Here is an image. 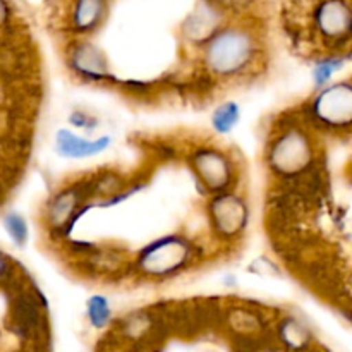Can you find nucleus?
<instances>
[{"mask_svg":"<svg viewBox=\"0 0 352 352\" xmlns=\"http://www.w3.org/2000/svg\"><path fill=\"white\" fill-rule=\"evenodd\" d=\"M248 55H250V45L246 38L241 34L237 36L226 34L217 40V43L210 50V62L217 71L230 72L239 69L243 62H246Z\"/></svg>","mask_w":352,"mask_h":352,"instance_id":"nucleus-1","label":"nucleus"},{"mask_svg":"<svg viewBox=\"0 0 352 352\" xmlns=\"http://www.w3.org/2000/svg\"><path fill=\"white\" fill-rule=\"evenodd\" d=\"M318 112L330 122H349L352 120V89L337 86L320 98Z\"/></svg>","mask_w":352,"mask_h":352,"instance_id":"nucleus-2","label":"nucleus"},{"mask_svg":"<svg viewBox=\"0 0 352 352\" xmlns=\"http://www.w3.org/2000/svg\"><path fill=\"white\" fill-rule=\"evenodd\" d=\"M57 144L58 151L65 157H86V155L98 153L100 150H103V144H107V140L98 141V143H91V141H85L76 138L74 134L65 133L60 131L57 136Z\"/></svg>","mask_w":352,"mask_h":352,"instance_id":"nucleus-3","label":"nucleus"},{"mask_svg":"<svg viewBox=\"0 0 352 352\" xmlns=\"http://www.w3.org/2000/svg\"><path fill=\"white\" fill-rule=\"evenodd\" d=\"M100 12H102V0H79L76 21L79 26L86 28L98 19Z\"/></svg>","mask_w":352,"mask_h":352,"instance_id":"nucleus-4","label":"nucleus"},{"mask_svg":"<svg viewBox=\"0 0 352 352\" xmlns=\"http://www.w3.org/2000/svg\"><path fill=\"white\" fill-rule=\"evenodd\" d=\"M237 117V109L234 105H227L223 109H220L215 116V126L219 131H229L234 126Z\"/></svg>","mask_w":352,"mask_h":352,"instance_id":"nucleus-5","label":"nucleus"},{"mask_svg":"<svg viewBox=\"0 0 352 352\" xmlns=\"http://www.w3.org/2000/svg\"><path fill=\"white\" fill-rule=\"evenodd\" d=\"M6 226H7V230H9V234L12 236V239L16 241V243H24L28 230H26V223H24V220L21 219V217L9 215L6 219Z\"/></svg>","mask_w":352,"mask_h":352,"instance_id":"nucleus-6","label":"nucleus"},{"mask_svg":"<svg viewBox=\"0 0 352 352\" xmlns=\"http://www.w3.org/2000/svg\"><path fill=\"white\" fill-rule=\"evenodd\" d=\"M109 318V308H107V302L102 298H95L91 301V320L95 325H102L105 323V320Z\"/></svg>","mask_w":352,"mask_h":352,"instance_id":"nucleus-7","label":"nucleus"}]
</instances>
